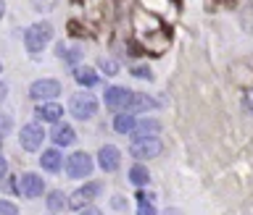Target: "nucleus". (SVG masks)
Masks as SVG:
<instances>
[{
	"instance_id": "obj_1",
	"label": "nucleus",
	"mask_w": 253,
	"mask_h": 215,
	"mask_svg": "<svg viewBox=\"0 0 253 215\" xmlns=\"http://www.w3.org/2000/svg\"><path fill=\"white\" fill-rule=\"evenodd\" d=\"M50 39H53V27L47 21H37L24 31V42H27L29 53H42Z\"/></svg>"
},
{
	"instance_id": "obj_2",
	"label": "nucleus",
	"mask_w": 253,
	"mask_h": 215,
	"mask_svg": "<svg viewBox=\"0 0 253 215\" xmlns=\"http://www.w3.org/2000/svg\"><path fill=\"white\" fill-rule=\"evenodd\" d=\"M69 110L74 118H79V121H87V118H92L98 113V100H95L90 92H77V94H71V100H69Z\"/></svg>"
},
{
	"instance_id": "obj_3",
	"label": "nucleus",
	"mask_w": 253,
	"mask_h": 215,
	"mask_svg": "<svg viewBox=\"0 0 253 215\" xmlns=\"http://www.w3.org/2000/svg\"><path fill=\"white\" fill-rule=\"evenodd\" d=\"M161 150H164V142L158 137H140V139L132 142L129 155L137 157V160H150V157L161 155Z\"/></svg>"
},
{
	"instance_id": "obj_4",
	"label": "nucleus",
	"mask_w": 253,
	"mask_h": 215,
	"mask_svg": "<svg viewBox=\"0 0 253 215\" xmlns=\"http://www.w3.org/2000/svg\"><path fill=\"white\" fill-rule=\"evenodd\" d=\"M106 108L108 110H129L132 108V100H134V92L124 90V87H108L106 90Z\"/></svg>"
},
{
	"instance_id": "obj_5",
	"label": "nucleus",
	"mask_w": 253,
	"mask_h": 215,
	"mask_svg": "<svg viewBox=\"0 0 253 215\" xmlns=\"http://www.w3.org/2000/svg\"><path fill=\"white\" fill-rule=\"evenodd\" d=\"M19 142H21V147L27 150V153H35V150H40V147H42V142H45L42 126H40V123H27V126H21Z\"/></svg>"
},
{
	"instance_id": "obj_6",
	"label": "nucleus",
	"mask_w": 253,
	"mask_h": 215,
	"mask_svg": "<svg viewBox=\"0 0 253 215\" xmlns=\"http://www.w3.org/2000/svg\"><path fill=\"white\" fill-rule=\"evenodd\" d=\"M100 189H103V186L98 184V181H92V184H84L82 189H77V192L69 197V208H71V210H84L87 205H90L95 197L100 194Z\"/></svg>"
},
{
	"instance_id": "obj_7",
	"label": "nucleus",
	"mask_w": 253,
	"mask_h": 215,
	"mask_svg": "<svg viewBox=\"0 0 253 215\" xmlns=\"http://www.w3.org/2000/svg\"><path fill=\"white\" fill-rule=\"evenodd\" d=\"M66 173L71 179H84L92 173V157L87 153H74L66 160Z\"/></svg>"
},
{
	"instance_id": "obj_8",
	"label": "nucleus",
	"mask_w": 253,
	"mask_h": 215,
	"mask_svg": "<svg viewBox=\"0 0 253 215\" xmlns=\"http://www.w3.org/2000/svg\"><path fill=\"white\" fill-rule=\"evenodd\" d=\"M42 189H45V181L37 176V173H21L19 181H16V192L24 194V197H40L42 194Z\"/></svg>"
},
{
	"instance_id": "obj_9",
	"label": "nucleus",
	"mask_w": 253,
	"mask_h": 215,
	"mask_svg": "<svg viewBox=\"0 0 253 215\" xmlns=\"http://www.w3.org/2000/svg\"><path fill=\"white\" fill-rule=\"evenodd\" d=\"M58 92H61V84L55 82V79H37V82L29 87L32 100H53V97H58Z\"/></svg>"
},
{
	"instance_id": "obj_10",
	"label": "nucleus",
	"mask_w": 253,
	"mask_h": 215,
	"mask_svg": "<svg viewBox=\"0 0 253 215\" xmlns=\"http://www.w3.org/2000/svg\"><path fill=\"white\" fill-rule=\"evenodd\" d=\"M98 163H100V168L103 171H116L119 168V163H122V153H119V147L114 145H106V147H100V153H98Z\"/></svg>"
},
{
	"instance_id": "obj_11",
	"label": "nucleus",
	"mask_w": 253,
	"mask_h": 215,
	"mask_svg": "<svg viewBox=\"0 0 253 215\" xmlns=\"http://www.w3.org/2000/svg\"><path fill=\"white\" fill-rule=\"evenodd\" d=\"M40 165H42L45 171H50V173H58L61 171V165H63V160H61V153L58 150H45L42 153V157H40Z\"/></svg>"
},
{
	"instance_id": "obj_12",
	"label": "nucleus",
	"mask_w": 253,
	"mask_h": 215,
	"mask_svg": "<svg viewBox=\"0 0 253 215\" xmlns=\"http://www.w3.org/2000/svg\"><path fill=\"white\" fill-rule=\"evenodd\" d=\"M37 116L42 118V121H61L63 116V105H58V102H45V105H37Z\"/></svg>"
},
{
	"instance_id": "obj_13",
	"label": "nucleus",
	"mask_w": 253,
	"mask_h": 215,
	"mask_svg": "<svg viewBox=\"0 0 253 215\" xmlns=\"http://www.w3.org/2000/svg\"><path fill=\"white\" fill-rule=\"evenodd\" d=\"M74 139H77V134H74V129H71V126H66V123H61V126H55V129H53V142H55L58 147H69Z\"/></svg>"
},
{
	"instance_id": "obj_14",
	"label": "nucleus",
	"mask_w": 253,
	"mask_h": 215,
	"mask_svg": "<svg viewBox=\"0 0 253 215\" xmlns=\"http://www.w3.org/2000/svg\"><path fill=\"white\" fill-rule=\"evenodd\" d=\"M156 131H161V123L158 121H153V118H145V121H137V126H134V137H153Z\"/></svg>"
},
{
	"instance_id": "obj_15",
	"label": "nucleus",
	"mask_w": 253,
	"mask_h": 215,
	"mask_svg": "<svg viewBox=\"0 0 253 215\" xmlns=\"http://www.w3.org/2000/svg\"><path fill=\"white\" fill-rule=\"evenodd\" d=\"M74 79L79 84H84V87H95V84H98V74H95L90 66H77L74 68Z\"/></svg>"
},
{
	"instance_id": "obj_16",
	"label": "nucleus",
	"mask_w": 253,
	"mask_h": 215,
	"mask_svg": "<svg viewBox=\"0 0 253 215\" xmlns=\"http://www.w3.org/2000/svg\"><path fill=\"white\" fill-rule=\"evenodd\" d=\"M134 126H137V121L132 118V113H119V116L114 118V129H116L119 134H132Z\"/></svg>"
},
{
	"instance_id": "obj_17",
	"label": "nucleus",
	"mask_w": 253,
	"mask_h": 215,
	"mask_svg": "<svg viewBox=\"0 0 253 215\" xmlns=\"http://www.w3.org/2000/svg\"><path fill=\"white\" fill-rule=\"evenodd\" d=\"M69 205V200L63 197V192H50L47 194V210H53V213H61L63 208Z\"/></svg>"
},
{
	"instance_id": "obj_18",
	"label": "nucleus",
	"mask_w": 253,
	"mask_h": 215,
	"mask_svg": "<svg viewBox=\"0 0 253 215\" xmlns=\"http://www.w3.org/2000/svg\"><path fill=\"white\" fill-rule=\"evenodd\" d=\"M150 108H158V102L153 97H148V94H134L129 110H150Z\"/></svg>"
},
{
	"instance_id": "obj_19",
	"label": "nucleus",
	"mask_w": 253,
	"mask_h": 215,
	"mask_svg": "<svg viewBox=\"0 0 253 215\" xmlns=\"http://www.w3.org/2000/svg\"><path fill=\"white\" fill-rule=\"evenodd\" d=\"M148 168H142V165H134V168L129 171V181H132V184L134 186H145L148 184Z\"/></svg>"
},
{
	"instance_id": "obj_20",
	"label": "nucleus",
	"mask_w": 253,
	"mask_h": 215,
	"mask_svg": "<svg viewBox=\"0 0 253 215\" xmlns=\"http://www.w3.org/2000/svg\"><path fill=\"white\" fill-rule=\"evenodd\" d=\"M58 55L61 58H66V61H71V63H77L79 61V55H82V50H79V47H74V50H69V47H58Z\"/></svg>"
},
{
	"instance_id": "obj_21",
	"label": "nucleus",
	"mask_w": 253,
	"mask_h": 215,
	"mask_svg": "<svg viewBox=\"0 0 253 215\" xmlns=\"http://www.w3.org/2000/svg\"><path fill=\"white\" fill-rule=\"evenodd\" d=\"M0 215H19V210H16V205H13V202L0 200Z\"/></svg>"
},
{
	"instance_id": "obj_22",
	"label": "nucleus",
	"mask_w": 253,
	"mask_h": 215,
	"mask_svg": "<svg viewBox=\"0 0 253 215\" xmlns=\"http://www.w3.org/2000/svg\"><path fill=\"white\" fill-rule=\"evenodd\" d=\"M100 71H103V74H108V76H114L116 71H119V66H116L114 61H106V58H103V61H100Z\"/></svg>"
},
{
	"instance_id": "obj_23",
	"label": "nucleus",
	"mask_w": 253,
	"mask_h": 215,
	"mask_svg": "<svg viewBox=\"0 0 253 215\" xmlns=\"http://www.w3.org/2000/svg\"><path fill=\"white\" fill-rule=\"evenodd\" d=\"M137 215H156V208L150 202H145V197H140V208H137Z\"/></svg>"
},
{
	"instance_id": "obj_24",
	"label": "nucleus",
	"mask_w": 253,
	"mask_h": 215,
	"mask_svg": "<svg viewBox=\"0 0 253 215\" xmlns=\"http://www.w3.org/2000/svg\"><path fill=\"white\" fill-rule=\"evenodd\" d=\"M8 131H11V116H0V137H5Z\"/></svg>"
},
{
	"instance_id": "obj_25",
	"label": "nucleus",
	"mask_w": 253,
	"mask_h": 215,
	"mask_svg": "<svg viewBox=\"0 0 253 215\" xmlns=\"http://www.w3.org/2000/svg\"><path fill=\"white\" fill-rule=\"evenodd\" d=\"M243 105L253 113V90H245V92H243Z\"/></svg>"
},
{
	"instance_id": "obj_26",
	"label": "nucleus",
	"mask_w": 253,
	"mask_h": 215,
	"mask_svg": "<svg viewBox=\"0 0 253 215\" xmlns=\"http://www.w3.org/2000/svg\"><path fill=\"white\" fill-rule=\"evenodd\" d=\"M132 74L140 76V79H150V76H153V74H150V68H132Z\"/></svg>"
},
{
	"instance_id": "obj_27",
	"label": "nucleus",
	"mask_w": 253,
	"mask_h": 215,
	"mask_svg": "<svg viewBox=\"0 0 253 215\" xmlns=\"http://www.w3.org/2000/svg\"><path fill=\"white\" fill-rule=\"evenodd\" d=\"M79 215H103V213H100V210H95V208H84Z\"/></svg>"
},
{
	"instance_id": "obj_28",
	"label": "nucleus",
	"mask_w": 253,
	"mask_h": 215,
	"mask_svg": "<svg viewBox=\"0 0 253 215\" xmlns=\"http://www.w3.org/2000/svg\"><path fill=\"white\" fill-rule=\"evenodd\" d=\"M5 94H8V87H5L3 82H0V102H3V100H5Z\"/></svg>"
},
{
	"instance_id": "obj_29",
	"label": "nucleus",
	"mask_w": 253,
	"mask_h": 215,
	"mask_svg": "<svg viewBox=\"0 0 253 215\" xmlns=\"http://www.w3.org/2000/svg\"><path fill=\"white\" fill-rule=\"evenodd\" d=\"M3 173H5V157L0 155V176H3Z\"/></svg>"
},
{
	"instance_id": "obj_30",
	"label": "nucleus",
	"mask_w": 253,
	"mask_h": 215,
	"mask_svg": "<svg viewBox=\"0 0 253 215\" xmlns=\"http://www.w3.org/2000/svg\"><path fill=\"white\" fill-rule=\"evenodd\" d=\"M5 13V0H0V16Z\"/></svg>"
},
{
	"instance_id": "obj_31",
	"label": "nucleus",
	"mask_w": 253,
	"mask_h": 215,
	"mask_svg": "<svg viewBox=\"0 0 253 215\" xmlns=\"http://www.w3.org/2000/svg\"><path fill=\"white\" fill-rule=\"evenodd\" d=\"M0 68H3V63H0Z\"/></svg>"
}]
</instances>
